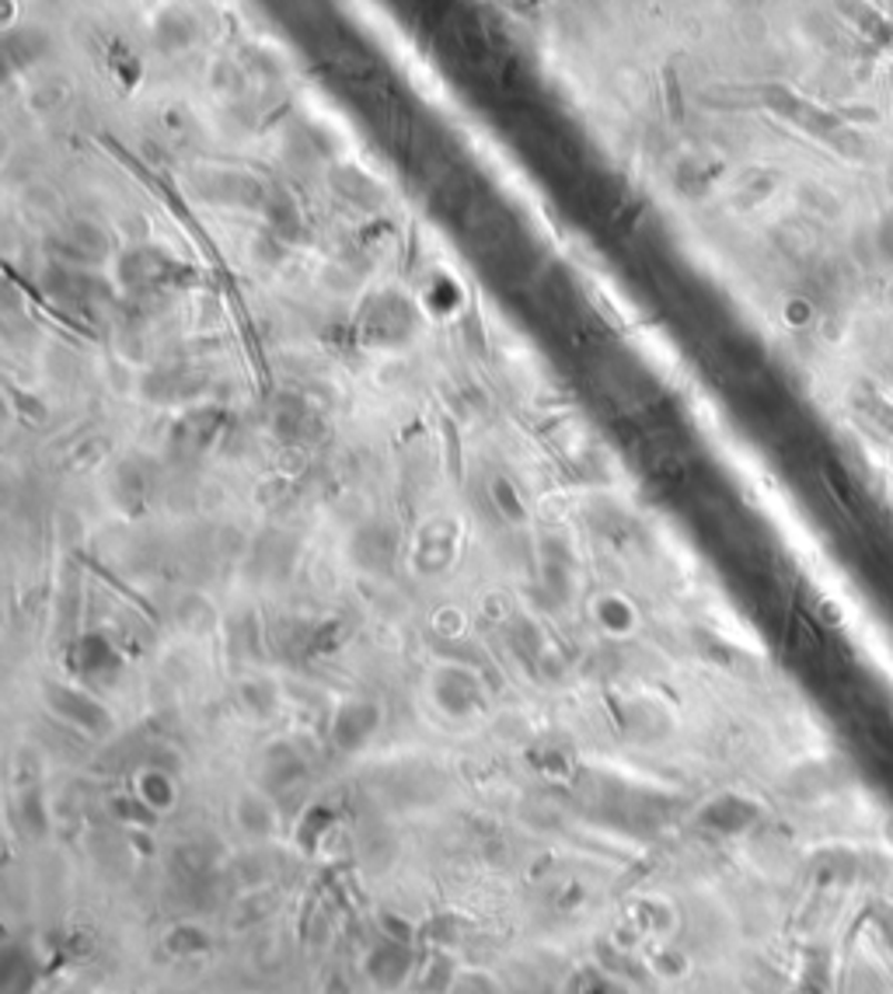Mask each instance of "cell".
<instances>
[{
    "label": "cell",
    "mask_w": 893,
    "mask_h": 994,
    "mask_svg": "<svg viewBox=\"0 0 893 994\" xmlns=\"http://www.w3.org/2000/svg\"><path fill=\"white\" fill-rule=\"evenodd\" d=\"M290 11H297V18L308 21V24H325V8H321V0H287Z\"/></svg>",
    "instance_id": "cell-1"
}]
</instances>
